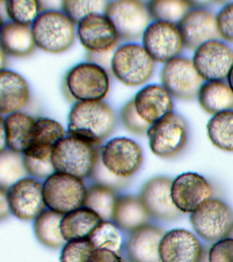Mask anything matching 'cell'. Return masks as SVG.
I'll use <instances>...</instances> for the list:
<instances>
[{"instance_id": "24", "label": "cell", "mask_w": 233, "mask_h": 262, "mask_svg": "<svg viewBox=\"0 0 233 262\" xmlns=\"http://www.w3.org/2000/svg\"><path fill=\"white\" fill-rule=\"evenodd\" d=\"M36 118L19 112L2 117L1 126L5 130L6 146L9 150L23 154L29 145L35 126Z\"/></svg>"}, {"instance_id": "9", "label": "cell", "mask_w": 233, "mask_h": 262, "mask_svg": "<svg viewBox=\"0 0 233 262\" xmlns=\"http://www.w3.org/2000/svg\"><path fill=\"white\" fill-rule=\"evenodd\" d=\"M161 82L172 97L190 100L197 98L204 81L196 71L192 59L179 56L164 63Z\"/></svg>"}, {"instance_id": "41", "label": "cell", "mask_w": 233, "mask_h": 262, "mask_svg": "<svg viewBox=\"0 0 233 262\" xmlns=\"http://www.w3.org/2000/svg\"><path fill=\"white\" fill-rule=\"evenodd\" d=\"M26 171L36 178H48L54 173L52 159L40 160L24 156Z\"/></svg>"}, {"instance_id": "22", "label": "cell", "mask_w": 233, "mask_h": 262, "mask_svg": "<svg viewBox=\"0 0 233 262\" xmlns=\"http://www.w3.org/2000/svg\"><path fill=\"white\" fill-rule=\"evenodd\" d=\"M164 233L159 227L144 225L129 237L126 251L132 262H161L159 245Z\"/></svg>"}, {"instance_id": "44", "label": "cell", "mask_w": 233, "mask_h": 262, "mask_svg": "<svg viewBox=\"0 0 233 262\" xmlns=\"http://www.w3.org/2000/svg\"><path fill=\"white\" fill-rule=\"evenodd\" d=\"M226 83L233 92V66L226 78Z\"/></svg>"}, {"instance_id": "21", "label": "cell", "mask_w": 233, "mask_h": 262, "mask_svg": "<svg viewBox=\"0 0 233 262\" xmlns=\"http://www.w3.org/2000/svg\"><path fill=\"white\" fill-rule=\"evenodd\" d=\"M65 137L64 128L56 120L45 117L36 118L31 139L23 155L36 159H52L53 149Z\"/></svg>"}, {"instance_id": "6", "label": "cell", "mask_w": 233, "mask_h": 262, "mask_svg": "<svg viewBox=\"0 0 233 262\" xmlns=\"http://www.w3.org/2000/svg\"><path fill=\"white\" fill-rule=\"evenodd\" d=\"M104 14L116 29L120 40L123 41L142 38L151 23L146 3L137 0L108 2Z\"/></svg>"}, {"instance_id": "37", "label": "cell", "mask_w": 233, "mask_h": 262, "mask_svg": "<svg viewBox=\"0 0 233 262\" xmlns=\"http://www.w3.org/2000/svg\"><path fill=\"white\" fill-rule=\"evenodd\" d=\"M120 118L124 128L133 134H147L151 125L144 122L137 113L133 99L129 100L120 111Z\"/></svg>"}, {"instance_id": "8", "label": "cell", "mask_w": 233, "mask_h": 262, "mask_svg": "<svg viewBox=\"0 0 233 262\" xmlns=\"http://www.w3.org/2000/svg\"><path fill=\"white\" fill-rule=\"evenodd\" d=\"M147 136L154 155L171 159L181 152L187 143V123L181 115L172 112L151 125Z\"/></svg>"}, {"instance_id": "28", "label": "cell", "mask_w": 233, "mask_h": 262, "mask_svg": "<svg viewBox=\"0 0 233 262\" xmlns=\"http://www.w3.org/2000/svg\"><path fill=\"white\" fill-rule=\"evenodd\" d=\"M148 216L140 199L124 196L116 200L112 218L120 228L134 231L145 225Z\"/></svg>"}, {"instance_id": "40", "label": "cell", "mask_w": 233, "mask_h": 262, "mask_svg": "<svg viewBox=\"0 0 233 262\" xmlns=\"http://www.w3.org/2000/svg\"><path fill=\"white\" fill-rule=\"evenodd\" d=\"M208 262H233V238L217 241L208 251Z\"/></svg>"}, {"instance_id": "27", "label": "cell", "mask_w": 233, "mask_h": 262, "mask_svg": "<svg viewBox=\"0 0 233 262\" xmlns=\"http://www.w3.org/2000/svg\"><path fill=\"white\" fill-rule=\"evenodd\" d=\"M197 98L202 110L212 116L233 110V92L224 81H204Z\"/></svg>"}, {"instance_id": "1", "label": "cell", "mask_w": 233, "mask_h": 262, "mask_svg": "<svg viewBox=\"0 0 233 262\" xmlns=\"http://www.w3.org/2000/svg\"><path fill=\"white\" fill-rule=\"evenodd\" d=\"M115 126V114L106 102H77L69 112L67 135L98 146Z\"/></svg>"}, {"instance_id": "33", "label": "cell", "mask_w": 233, "mask_h": 262, "mask_svg": "<svg viewBox=\"0 0 233 262\" xmlns=\"http://www.w3.org/2000/svg\"><path fill=\"white\" fill-rule=\"evenodd\" d=\"M5 3L11 21L23 26H32L43 12L41 2L36 0H8Z\"/></svg>"}, {"instance_id": "3", "label": "cell", "mask_w": 233, "mask_h": 262, "mask_svg": "<svg viewBox=\"0 0 233 262\" xmlns=\"http://www.w3.org/2000/svg\"><path fill=\"white\" fill-rule=\"evenodd\" d=\"M36 46L58 54L68 50L75 41V25L63 12L44 10L31 27Z\"/></svg>"}, {"instance_id": "12", "label": "cell", "mask_w": 233, "mask_h": 262, "mask_svg": "<svg viewBox=\"0 0 233 262\" xmlns=\"http://www.w3.org/2000/svg\"><path fill=\"white\" fill-rule=\"evenodd\" d=\"M192 59L204 81H224L233 66V51L226 43L217 39L198 47Z\"/></svg>"}, {"instance_id": "31", "label": "cell", "mask_w": 233, "mask_h": 262, "mask_svg": "<svg viewBox=\"0 0 233 262\" xmlns=\"http://www.w3.org/2000/svg\"><path fill=\"white\" fill-rule=\"evenodd\" d=\"M147 9L153 21L177 25L192 8L191 2L185 0H153L146 2Z\"/></svg>"}, {"instance_id": "32", "label": "cell", "mask_w": 233, "mask_h": 262, "mask_svg": "<svg viewBox=\"0 0 233 262\" xmlns=\"http://www.w3.org/2000/svg\"><path fill=\"white\" fill-rule=\"evenodd\" d=\"M116 200L111 188L103 185L93 186L87 191L84 205L101 219L112 217Z\"/></svg>"}, {"instance_id": "30", "label": "cell", "mask_w": 233, "mask_h": 262, "mask_svg": "<svg viewBox=\"0 0 233 262\" xmlns=\"http://www.w3.org/2000/svg\"><path fill=\"white\" fill-rule=\"evenodd\" d=\"M206 130L214 146L222 150L233 151V110L213 116L208 121Z\"/></svg>"}, {"instance_id": "42", "label": "cell", "mask_w": 233, "mask_h": 262, "mask_svg": "<svg viewBox=\"0 0 233 262\" xmlns=\"http://www.w3.org/2000/svg\"><path fill=\"white\" fill-rule=\"evenodd\" d=\"M86 262H122L118 253L110 250L95 249Z\"/></svg>"}, {"instance_id": "20", "label": "cell", "mask_w": 233, "mask_h": 262, "mask_svg": "<svg viewBox=\"0 0 233 262\" xmlns=\"http://www.w3.org/2000/svg\"><path fill=\"white\" fill-rule=\"evenodd\" d=\"M172 98L162 85L149 84L139 90L132 99L139 116L151 126L173 112Z\"/></svg>"}, {"instance_id": "10", "label": "cell", "mask_w": 233, "mask_h": 262, "mask_svg": "<svg viewBox=\"0 0 233 262\" xmlns=\"http://www.w3.org/2000/svg\"><path fill=\"white\" fill-rule=\"evenodd\" d=\"M190 223L202 239L218 241L228 236L233 225V214L222 201L209 199L192 213Z\"/></svg>"}, {"instance_id": "36", "label": "cell", "mask_w": 233, "mask_h": 262, "mask_svg": "<svg viewBox=\"0 0 233 262\" xmlns=\"http://www.w3.org/2000/svg\"><path fill=\"white\" fill-rule=\"evenodd\" d=\"M95 249H108L118 253L121 247V235L115 225L110 222L98 225L89 237Z\"/></svg>"}, {"instance_id": "18", "label": "cell", "mask_w": 233, "mask_h": 262, "mask_svg": "<svg viewBox=\"0 0 233 262\" xmlns=\"http://www.w3.org/2000/svg\"><path fill=\"white\" fill-rule=\"evenodd\" d=\"M171 194L174 204L180 212L193 213L209 200L211 188L202 176L188 172L173 180Z\"/></svg>"}, {"instance_id": "15", "label": "cell", "mask_w": 233, "mask_h": 262, "mask_svg": "<svg viewBox=\"0 0 233 262\" xmlns=\"http://www.w3.org/2000/svg\"><path fill=\"white\" fill-rule=\"evenodd\" d=\"M183 47L195 51L208 41L220 39L216 15L206 8L193 7L177 25Z\"/></svg>"}, {"instance_id": "17", "label": "cell", "mask_w": 233, "mask_h": 262, "mask_svg": "<svg viewBox=\"0 0 233 262\" xmlns=\"http://www.w3.org/2000/svg\"><path fill=\"white\" fill-rule=\"evenodd\" d=\"M7 199L14 216L24 221L36 218L45 205L42 184L32 178H24L12 185Z\"/></svg>"}, {"instance_id": "34", "label": "cell", "mask_w": 233, "mask_h": 262, "mask_svg": "<svg viewBox=\"0 0 233 262\" xmlns=\"http://www.w3.org/2000/svg\"><path fill=\"white\" fill-rule=\"evenodd\" d=\"M24 158L19 153L9 149L1 151L0 155V182L2 188L13 185L25 176Z\"/></svg>"}, {"instance_id": "16", "label": "cell", "mask_w": 233, "mask_h": 262, "mask_svg": "<svg viewBox=\"0 0 233 262\" xmlns=\"http://www.w3.org/2000/svg\"><path fill=\"white\" fill-rule=\"evenodd\" d=\"M173 180L167 176H157L143 186L140 200L149 216L160 220H173L180 212L172 198Z\"/></svg>"}, {"instance_id": "39", "label": "cell", "mask_w": 233, "mask_h": 262, "mask_svg": "<svg viewBox=\"0 0 233 262\" xmlns=\"http://www.w3.org/2000/svg\"><path fill=\"white\" fill-rule=\"evenodd\" d=\"M216 23L220 38L233 43V2L219 10L216 14Z\"/></svg>"}, {"instance_id": "26", "label": "cell", "mask_w": 233, "mask_h": 262, "mask_svg": "<svg viewBox=\"0 0 233 262\" xmlns=\"http://www.w3.org/2000/svg\"><path fill=\"white\" fill-rule=\"evenodd\" d=\"M102 219L91 209L79 208L67 213L61 221V232L67 242L88 239Z\"/></svg>"}, {"instance_id": "38", "label": "cell", "mask_w": 233, "mask_h": 262, "mask_svg": "<svg viewBox=\"0 0 233 262\" xmlns=\"http://www.w3.org/2000/svg\"><path fill=\"white\" fill-rule=\"evenodd\" d=\"M95 249L89 239L69 241L63 247L60 262H86Z\"/></svg>"}, {"instance_id": "7", "label": "cell", "mask_w": 233, "mask_h": 262, "mask_svg": "<svg viewBox=\"0 0 233 262\" xmlns=\"http://www.w3.org/2000/svg\"><path fill=\"white\" fill-rule=\"evenodd\" d=\"M45 204L60 214H67L84 204L87 190L81 178L69 174L53 173L44 185Z\"/></svg>"}, {"instance_id": "35", "label": "cell", "mask_w": 233, "mask_h": 262, "mask_svg": "<svg viewBox=\"0 0 233 262\" xmlns=\"http://www.w3.org/2000/svg\"><path fill=\"white\" fill-rule=\"evenodd\" d=\"M108 1L102 0H64L61 2V8L67 17L75 26H77L81 20L90 14L104 13Z\"/></svg>"}, {"instance_id": "14", "label": "cell", "mask_w": 233, "mask_h": 262, "mask_svg": "<svg viewBox=\"0 0 233 262\" xmlns=\"http://www.w3.org/2000/svg\"><path fill=\"white\" fill-rule=\"evenodd\" d=\"M77 38L88 53H105L115 51L119 37L104 13L90 14L77 26Z\"/></svg>"}, {"instance_id": "29", "label": "cell", "mask_w": 233, "mask_h": 262, "mask_svg": "<svg viewBox=\"0 0 233 262\" xmlns=\"http://www.w3.org/2000/svg\"><path fill=\"white\" fill-rule=\"evenodd\" d=\"M62 214L52 210H45L36 218L34 233L38 241L51 249H58L65 243L61 232Z\"/></svg>"}, {"instance_id": "19", "label": "cell", "mask_w": 233, "mask_h": 262, "mask_svg": "<svg viewBox=\"0 0 233 262\" xmlns=\"http://www.w3.org/2000/svg\"><path fill=\"white\" fill-rule=\"evenodd\" d=\"M159 255L161 262H200L202 249L193 233L175 229L163 235Z\"/></svg>"}, {"instance_id": "4", "label": "cell", "mask_w": 233, "mask_h": 262, "mask_svg": "<svg viewBox=\"0 0 233 262\" xmlns=\"http://www.w3.org/2000/svg\"><path fill=\"white\" fill-rule=\"evenodd\" d=\"M97 147L67 135L53 149L52 163L55 171L79 178L89 175L99 159Z\"/></svg>"}, {"instance_id": "11", "label": "cell", "mask_w": 233, "mask_h": 262, "mask_svg": "<svg viewBox=\"0 0 233 262\" xmlns=\"http://www.w3.org/2000/svg\"><path fill=\"white\" fill-rule=\"evenodd\" d=\"M103 167L118 178L130 177L140 167L142 152L140 145L126 137H116L106 143L100 151Z\"/></svg>"}, {"instance_id": "13", "label": "cell", "mask_w": 233, "mask_h": 262, "mask_svg": "<svg viewBox=\"0 0 233 262\" xmlns=\"http://www.w3.org/2000/svg\"><path fill=\"white\" fill-rule=\"evenodd\" d=\"M142 47L155 62L165 63L179 57L183 49L177 25L152 21L142 37Z\"/></svg>"}, {"instance_id": "43", "label": "cell", "mask_w": 233, "mask_h": 262, "mask_svg": "<svg viewBox=\"0 0 233 262\" xmlns=\"http://www.w3.org/2000/svg\"><path fill=\"white\" fill-rule=\"evenodd\" d=\"M0 198H1V200H0V201H1V208H0V211H1V218L4 219L5 216H7L10 208L9 202H8L7 193V192H5L3 188H2L1 196H0Z\"/></svg>"}, {"instance_id": "2", "label": "cell", "mask_w": 233, "mask_h": 262, "mask_svg": "<svg viewBox=\"0 0 233 262\" xmlns=\"http://www.w3.org/2000/svg\"><path fill=\"white\" fill-rule=\"evenodd\" d=\"M110 88L107 70L90 61L73 66L67 72L62 82L67 98L76 102L103 101Z\"/></svg>"}, {"instance_id": "25", "label": "cell", "mask_w": 233, "mask_h": 262, "mask_svg": "<svg viewBox=\"0 0 233 262\" xmlns=\"http://www.w3.org/2000/svg\"><path fill=\"white\" fill-rule=\"evenodd\" d=\"M32 28L15 22L7 21L1 30V51L6 55L23 57L32 54L35 49Z\"/></svg>"}, {"instance_id": "5", "label": "cell", "mask_w": 233, "mask_h": 262, "mask_svg": "<svg viewBox=\"0 0 233 262\" xmlns=\"http://www.w3.org/2000/svg\"><path fill=\"white\" fill-rule=\"evenodd\" d=\"M154 62L142 45L128 42L114 51L110 71L124 85L136 87L150 79Z\"/></svg>"}, {"instance_id": "45", "label": "cell", "mask_w": 233, "mask_h": 262, "mask_svg": "<svg viewBox=\"0 0 233 262\" xmlns=\"http://www.w3.org/2000/svg\"><path fill=\"white\" fill-rule=\"evenodd\" d=\"M226 237H231V238H233V225L232 228H231L230 232H229L228 236Z\"/></svg>"}, {"instance_id": "23", "label": "cell", "mask_w": 233, "mask_h": 262, "mask_svg": "<svg viewBox=\"0 0 233 262\" xmlns=\"http://www.w3.org/2000/svg\"><path fill=\"white\" fill-rule=\"evenodd\" d=\"M30 99L27 82L19 74L3 69L0 73V111L2 114L19 112Z\"/></svg>"}]
</instances>
